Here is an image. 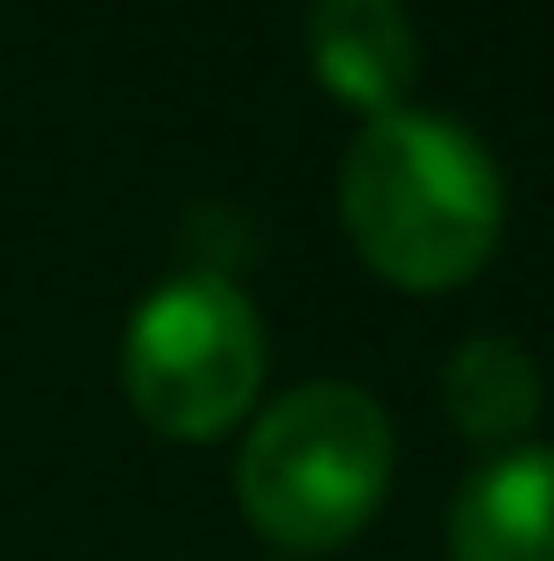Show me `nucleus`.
Here are the masks:
<instances>
[{
    "label": "nucleus",
    "instance_id": "20e7f679",
    "mask_svg": "<svg viewBox=\"0 0 554 561\" xmlns=\"http://www.w3.org/2000/svg\"><path fill=\"white\" fill-rule=\"evenodd\" d=\"M313 79L356 114H399L419 79V36L399 0H313L305 14Z\"/></svg>",
    "mask_w": 554,
    "mask_h": 561
},
{
    "label": "nucleus",
    "instance_id": "39448f33",
    "mask_svg": "<svg viewBox=\"0 0 554 561\" xmlns=\"http://www.w3.org/2000/svg\"><path fill=\"white\" fill-rule=\"evenodd\" d=\"M455 561H554V448H498L470 469L448 512Z\"/></svg>",
    "mask_w": 554,
    "mask_h": 561
},
{
    "label": "nucleus",
    "instance_id": "f03ea898",
    "mask_svg": "<svg viewBox=\"0 0 554 561\" xmlns=\"http://www.w3.org/2000/svg\"><path fill=\"white\" fill-rule=\"evenodd\" d=\"M391 491V420L362 383H299L250 426L235 462L242 519L291 554H327Z\"/></svg>",
    "mask_w": 554,
    "mask_h": 561
},
{
    "label": "nucleus",
    "instance_id": "f257e3e1",
    "mask_svg": "<svg viewBox=\"0 0 554 561\" xmlns=\"http://www.w3.org/2000/svg\"><path fill=\"white\" fill-rule=\"evenodd\" d=\"M342 228L399 291H455L490 263L505 185L490 150L434 107H399L356 128L342 157Z\"/></svg>",
    "mask_w": 554,
    "mask_h": 561
},
{
    "label": "nucleus",
    "instance_id": "423d86ee",
    "mask_svg": "<svg viewBox=\"0 0 554 561\" xmlns=\"http://www.w3.org/2000/svg\"><path fill=\"white\" fill-rule=\"evenodd\" d=\"M541 398H547V377L512 334H476L441 370V405L455 420V434L476 440V448H512L541 420Z\"/></svg>",
    "mask_w": 554,
    "mask_h": 561
},
{
    "label": "nucleus",
    "instance_id": "7ed1b4c3",
    "mask_svg": "<svg viewBox=\"0 0 554 561\" xmlns=\"http://www.w3.org/2000/svg\"><path fill=\"white\" fill-rule=\"evenodd\" d=\"M122 383L157 434L213 440L264 391V320L213 271L164 277L128 320Z\"/></svg>",
    "mask_w": 554,
    "mask_h": 561
}]
</instances>
